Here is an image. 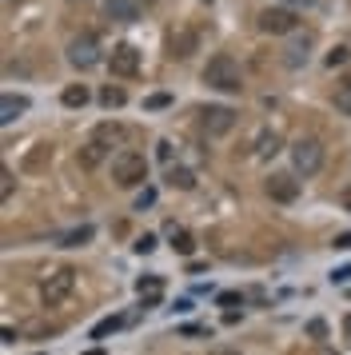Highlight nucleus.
Segmentation results:
<instances>
[{"label": "nucleus", "mask_w": 351, "mask_h": 355, "mask_svg": "<svg viewBox=\"0 0 351 355\" xmlns=\"http://www.w3.org/2000/svg\"><path fill=\"white\" fill-rule=\"evenodd\" d=\"M204 84L207 88H216V92H232V96H239V92H243V72H239L236 56L216 52V56L204 64Z\"/></svg>", "instance_id": "obj_1"}, {"label": "nucleus", "mask_w": 351, "mask_h": 355, "mask_svg": "<svg viewBox=\"0 0 351 355\" xmlns=\"http://www.w3.org/2000/svg\"><path fill=\"white\" fill-rule=\"evenodd\" d=\"M112 180H116V188H136V184L148 180V160L140 152H132V148L116 152L112 156Z\"/></svg>", "instance_id": "obj_2"}, {"label": "nucleus", "mask_w": 351, "mask_h": 355, "mask_svg": "<svg viewBox=\"0 0 351 355\" xmlns=\"http://www.w3.org/2000/svg\"><path fill=\"white\" fill-rule=\"evenodd\" d=\"M120 136V128L116 124H100V128L92 132V140L88 144H80V152H76V160H80V168H100V164L108 160V152H112V140Z\"/></svg>", "instance_id": "obj_3"}, {"label": "nucleus", "mask_w": 351, "mask_h": 355, "mask_svg": "<svg viewBox=\"0 0 351 355\" xmlns=\"http://www.w3.org/2000/svg\"><path fill=\"white\" fill-rule=\"evenodd\" d=\"M72 288H76V268H56L40 279V300L44 307H60L72 295Z\"/></svg>", "instance_id": "obj_4"}, {"label": "nucleus", "mask_w": 351, "mask_h": 355, "mask_svg": "<svg viewBox=\"0 0 351 355\" xmlns=\"http://www.w3.org/2000/svg\"><path fill=\"white\" fill-rule=\"evenodd\" d=\"M104 60L100 56V44H96V36L92 33H80L68 40V64L76 68V72H88V68H96Z\"/></svg>", "instance_id": "obj_5"}, {"label": "nucleus", "mask_w": 351, "mask_h": 355, "mask_svg": "<svg viewBox=\"0 0 351 355\" xmlns=\"http://www.w3.org/2000/svg\"><path fill=\"white\" fill-rule=\"evenodd\" d=\"M291 168L300 172V176H316L319 168H323V144L319 140H296L291 144Z\"/></svg>", "instance_id": "obj_6"}, {"label": "nucleus", "mask_w": 351, "mask_h": 355, "mask_svg": "<svg viewBox=\"0 0 351 355\" xmlns=\"http://www.w3.org/2000/svg\"><path fill=\"white\" fill-rule=\"evenodd\" d=\"M200 128L207 136H228V132L236 128V112L223 108V104H207V108H200Z\"/></svg>", "instance_id": "obj_7"}, {"label": "nucleus", "mask_w": 351, "mask_h": 355, "mask_svg": "<svg viewBox=\"0 0 351 355\" xmlns=\"http://www.w3.org/2000/svg\"><path fill=\"white\" fill-rule=\"evenodd\" d=\"M296 24H300V17H296L291 8H264V12H259V33H268V36L296 33Z\"/></svg>", "instance_id": "obj_8"}, {"label": "nucleus", "mask_w": 351, "mask_h": 355, "mask_svg": "<svg viewBox=\"0 0 351 355\" xmlns=\"http://www.w3.org/2000/svg\"><path fill=\"white\" fill-rule=\"evenodd\" d=\"M168 56L172 60H188L191 52H196V44H200V36H196V28H188V24H176V28H168Z\"/></svg>", "instance_id": "obj_9"}, {"label": "nucleus", "mask_w": 351, "mask_h": 355, "mask_svg": "<svg viewBox=\"0 0 351 355\" xmlns=\"http://www.w3.org/2000/svg\"><path fill=\"white\" fill-rule=\"evenodd\" d=\"M108 68H112V76H136L140 72V52H136V44H116L108 52Z\"/></svg>", "instance_id": "obj_10"}, {"label": "nucleus", "mask_w": 351, "mask_h": 355, "mask_svg": "<svg viewBox=\"0 0 351 355\" xmlns=\"http://www.w3.org/2000/svg\"><path fill=\"white\" fill-rule=\"evenodd\" d=\"M264 192H268L275 204H291V200L300 196V180L291 176V172H271L268 184H264Z\"/></svg>", "instance_id": "obj_11"}, {"label": "nucleus", "mask_w": 351, "mask_h": 355, "mask_svg": "<svg viewBox=\"0 0 351 355\" xmlns=\"http://www.w3.org/2000/svg\"><path fill=\"white\" fill-rule=\"evenodd\" d=\"M311 44H316V40H311V33L296 36V40L284 49V64L287 68H303V64H307V56H311Z\"/></svg>", "instance_id": "obj_12"}, {"label": "nucleus", "mask_w": 351, "mask_h": 355, "mask_svg": "<svg viewBox=\"0 0 351 355\" xmlns=\"http://www.w3.org/2000/svg\"><path fill=\"white\" fill-rule=\"evenodd\" d=\"M280 148H284V136H280L275 128H264L259 136H255V144H252V156H255V160H271V156H275Z\"/></svg>", "instance_id": "obj_13"}, {"label": "nucleus", "mask_w": 351, "mask_h": 355, "mask_svg": "<svg viewBox=\"0 0 351 355\" xmlns=\"http://www.w3.org/2000/svg\"><path fill=\"white\" fill-rule=\"evenodd\" d=\"M104 17L120 20V24H132V20H140V4L136 0H104Z\"/></svg>", "instance_id": "obj_14"}, {"label": "nucleus", "mask_w": 351, "mask_h": 355, "mask_svg": "<svg viewBox=\"0 0 351 355\" xmlns=\"http://www.w3.org/2000/svg\"><path fill=\"white\" fill-rule=\"evenodd\" d=\"M136 291H140V307H156L164 300V279L160 275H144V279H136Z\"/></svg>", "instance_id": "obj_15"}, {"label": "nucleus", "mask_w": 351, "mask_h": 355, "mask_svg": "<svg viewBox=\"0 0 351 355\" xmlns=\"http://www.w3.org/2000/svg\"><path fill=\"white\" fill-rule=\"evenodd\" d=\"M24 112H28V96L4 92V100H0V124H12V120H20Z\"/></svg>", "instance_id": "obj_16"}, {"label": "nucleus", "mask_w": 351, "mask_h": 355, "mask_svg": "<svg viewBox=\"0 0 351 355\" xmlns=\"http://www.w3.org/2000/svg\"><path fill=\"white\" fill-rule=\"evenodd\" d=\"M60 100H64V108H84V104L92 100V92H88L84 84H68V88L60 92Z\"/></svg>", "instance_id": "obj_17"}, {"label": "nucleus", "mask_w": 351, "mask_h": 355, "mask_svg": "<svg viewBox=\"0 0 351 355\" xmlns=\"http://www.w3.org/2000/svg\"><path fill=\"white\" fill-rule=\"evenodd\" d=\"M48 160H52V144H36L28 156H24V172H40Z\"/></svg>", "instance_id": "obj_18"}, {"label": "nucleus", "mask_w": 351, "mask_h": 355, "mask_svg": "<svg viewBox=\"0 0 351 355\" xmlns=\"http://www.w3.org/2000/svg\"><path fill=\"white\" fill-rule=\"evenodd\" d=\"M168 188L191 192V188H196V176H191V168H168Z\"/></svg>", "instance_id": "obj_19"}, {"label": "nucleus", "mask_w": 351, "mask_h": 355, "mask_svg": "<svg viewBox=\"0 0 351 355\" xmlns=\"http://www.w3.org/2000/svg\"><path fill=\"white\" fill-rule=\"evenodd\" d=\"M172 252L176 256H191L196 252V236L184 232V227H172Z\"/></svg>", "instance_id": "obj_20"}, {"label": "nucleus", "mask_w": 351, "mask_h": 355, "mask_svg": "<svg viewBox=\"0 0 351 355\" xmlns=\"http://www.w3.org/2000/svg\"><path fill=\"white\" fill-rule=\"evenodd\" d=\"M88 240H92V224H80L60 236V248H80V243H88Z\"/></svg>", "instance_id": "obj_21"}, {"label": "nucleus", "mask_w": 351, "mask_h": 355, "mask_svg": "<svg viewBox=\"0 0 351 355\" xmlns=\"http://www.w3.org/2000/svg\"><path fill=\"white\" fill-rule=\"evenodd\" d=\"M124 88H120V84H108V88H100V104H104V108H124Z\"/></svg>", "instance_id": "obj_22"}, {"label": "nucleus", "mask_w": 351, "mask_h": 355, "mask_svg": "<svg viewBox=\"0 0 351 355\" xmlns=\"http://www.w3.org/2000/svg\"><path fill=\"white\" fill-rule=\"evenodd\" d=\"M335 108L351 116V76H348L343 84H339V92H335Z\"/></svg>", "instance_id": "obj_23"}, {"label": "nucleus", "mask_w": 351, "mask_h": 355, "mask_svg": "<svg viewBox=\"0 0 351 355\" xmlns=\"http://www.w3.org/2000/svg\"><path fill=\"white\" fill-rule=\"evenodd\" d=\"M120 323H124V320H120V315H112V320H100V323H96V327H92V339H104V336H112V331H116Z\"/></svg>", "instance_id": "obj_24"}, {"label": "nucleus", "mask_w": 351, "mask_h": 355, "mask_svg": "<svg viewBox=\"0 0 351 355\" xmlns=\"http://www.w3.org/2000/svg\"><path fill=\"white\" fill-rule=\"evenodd\" d=\"M327 68H343L348 64V44H335L332 52H327V60H323Z\"/></svg>", "instance_id": "obj_25"}, {"label": "nucleus", "mask_w": 351, "mask_h": 355, "mask_svg": "<svg viewBox=\"0 0 351 355\" xmlns=\"http://www.w3.org/2000/svg\"><path fill=\"white\" fill-rule=\"evenodd\" d=\"M12 188H16V176L4 168V172H0V200H12Z\"/></svg>", "instance_id": "obj_26"}, {"label": "nucleus", "mask_w": 351, "mask_h": 355, "mask_svg": "<svg viewBox=\"0 0 351 355\" xmlns=\"http://www.w3.org/2000/svg\"><path fill=\"white\" fill-rule=\"evenodd\" d=\"M168 104H172V96H168V92H156V96L144 100V108H148V112H160V108H168Z\"/></svg>", "instance_id": "obj_27"}, {"label": "nucleus", "mask_w": 351, "mask_h": 355, "mask_svg": "<svg viewBox=\"0 0 351 355\" xmlns=\"http://www.w3.org/2000/svg\"><path fill=\"white\" fill-rule=\"evenodd\" d=\"M132 248H136L140 256H148V252H156V236H152V232H144V236H140L136 243H132Z\"/></svg>", "instance_id": "obj_28"}, {"label": "nucleus", "mask_w": 351, "mask_h": 355, "mask_svg": "<svg viewBox=\"0 0 351 355\" xmlns=\"http://www.w3.org/2000/svg\"><path fill=\"white\" fill-rule=\"evenodd\" d=\"M307 336L323 339V336H327V323H323V320H311V323H307Z\"/></svg>", "instance_id": "obj_29"}, {"label": "nucleus", "mask_w": 351, "mask_h": 355, "mask_svg": "<svg viewBox=\"0 0 351 355\" xmlns=\"http://www.w3.org/2000/svg\"><path fill=\"white\" fill-rule=\"evenodd\" d=\"M152 200H156V192H140V196H136V211L152 208Z\"/></svg>", "instance_id": "obj_30"}, {"label": "nucleus", "mask_w": 351, "mask_h": 355, "mask_svg": "<svg viewBox=\"0 0 351 355\" xmlns=\"http://www.w3.org/2000/svg\"><path fill=\"white\" fill-rule=\"evenodd\" d=\"M348 279H351V263H348V268H335V272H332V284H348Z\"/></svg>", "instance_id": "obj_31"}, {"label": "nucleus", "mask_w": 351, "mask_h": 355, "mask_svg": "<svg viewBox=\"0 0 351 355\" xmlns=\"http://www.w3.org/2000/svg\"><path fill=\"white\" fill-rule=\"evenodd\" d=\"M332 248H339V252H351V232H343V236H335Z\"/></svg>", "instance_id": "obj_32"}, {"label": "nucleus", "mask_w": 351, "mask_h": 355, "mask_svg": "<svg viewBox=\"0 0 351 355\" xmlns=\"http://www.w3.org/2000/svg\"><path fill=\"white\" fill-rule=\"evenodd\" d=\"M220 304H223V307H232V304H239V291H223V295H220Z\"/></svg>", "instance_id": "obj_33"}, {"label": "nucleus", "mask_w": 351, "mask_h": 355, "mask_svg": "<svg viewBox=\"0 0 351 355\" xmlns=\"http://www.w3.org/2000/svg\"><path fill=\"white\" fill-rule=\"evenodd\" d=\"M160 160H172V144H168V140H160Z\"/></svg>", "instance_id": "obj_34"}, {"label": "nucleus", "mask_w": 351, "mask_h": 355, "mask_svg": "<svg viewBox=\"0 0 351 355\" xmlns=\"http://www.w3.org/2000/svg\"><path fill=\"white\" fill-rule=\"evenodd\" d=\"M343 331H348V339H351V315H348V323H343Z\"/></svg>", "instance_id": "obj_35"}, {"label": "nucleus", "mask_w": 351, "mask_h": 355, "mask_svg": "<svg viewBox=\"0 0 351 355\" xmlns=\"http://www.w3.org/2000/svg\"><path fill=\"white\" fill-rule=\"evenodd\" d=\"M84 355H100V347H92V352H84Z\"/></svg>", "instance_id": "obj_36"}, {"label": "nucleus", "mask_w": 351, "mask_h": 355, "mask_svg": "<svg viewBox=\"0 0 351 355\" xmlns=\"http://www.w3.org/2000/svg\"><path fill=\"white\" fill-rule=\"evenodd\" d=\"M144 4H160V0H144Z\"/></svg>", "instance_id": "obj_37"}, {"label": "nucleus", "mask_w": 351, "mask_h": 355, "mask_svg": "<svg viewBox=\"0 0 351 355\" xmlns=\"http://www.w3.org/2000/svg\"><path fill=\"white\" fill-rule=\"evenodd\" d=\"M204 4H212V0H204Z\"/></svg>", "instance_id": "obj_38"}]
</instances>
